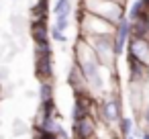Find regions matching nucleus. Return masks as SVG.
<instances>
[{"instance_id":"12","label":"nucleus","mask_w":149,"mask_h":139,"mask_svg":"<svg viewBox=\"0 0 149 139\" xmlns=\"http://www.w3.org/2000/svg\"><path fill=\"white\" fill-rule=\"evenodd\" d=\"M131 37L133 39H149V25H147V21L131 23Z\"/></svg>"},{"instance_id":"8","label":"nucleus","mask_w":149,"mask_h":139,"mask_svg":"<svg viewBox=\"0 0 149 139\" xmlns=\"http://www.w3.org/2000/svg\"><path fill=\"white\" fill-rule=\"evenodd\" d=\"M29 35L35 45L39 43H49V27L47 21H29Z\"/></svg>"},{"instance_id":"13","label":"nucleus","mask_w":149,"mask_h":139,"mask_svg":"<svg viewBox=\"0 0 149 139\" xmlns=\"http://www.w3.org/2000/svg\"><path fill=\"white\" fill-rule=\"evenodd\" d=\"M53 17L61 15V13H74V0H55L53 6H51Z\"/></svg>"},{"instance_id":"16","label":"nucleus","mask_w":149,"mask_h":139,"mask_svg":"<svg viewBox=\"0 0 149 139\" xmlns=\"http://www.w3.org/2000/svg\"><path fill=\"white\" fill-rule=\"evenodd\" d=\"M49 41H55V43H68V35L55 27L49 29Z\"/></svg>"},{"instance_id":"3","label":"nucleus","mask_w":149,"mask_h":139,"mask_svg":"<svg viewBox=\"0 0 149 139\" xmlns=\"http://www.w3.org/2000/svg\"><path fill=\"white\" fill-rule=\"evenodd\" d=\"M88 45L92 47L98 64L108 70V72H116V61L118 57L114 55V49H112V35H96V37H86Z\"/></svg>"},{"instance_id":"11","label":"nucleus","mask_w":149,"mask_h":139,"mask_svg":"<svg viewBox=\"0 0 149 139\" xmlns=\"http://www.w3.org/2000/svg\"><path fill=\"white\" fill-rule=\"evenodd\" d=\"M37 96H39V102H51V100H55V84L53 82H39Z\"/></svg>"},{"instance_id":"2","label":"nucleus","mask_w":149,"mask_h":139,"mask_svg":"<svg viewBox=\"0 0 149 139\" xmlns=\"http://www.w3.org/2000/svg\"><path fill=\"white\" fill-rule=\"evenodd\" d=\"M84 13L88 15H94V17H100L108 23H112L116 27V23L125 17V6L112 2V0H80V6Z\"/></svg>"},{"instance_id":"14","label":"nucleus","mask_w":149,"mask_h":139,"mask_svg":"<svg viewBox=\"0 0 149 139\" xmlns=\"http://www.w3.org/2000/svg\"><path fill=\"white\" fill-rule=\"evenodd\" d=\"M139 129L141 131H149V100H145L143 108L139 110Z\"/></svg>"},{"instance_id":"5","label":"nucleus","mask_w":149,"mask_h":139,"mask_svg":"<svg viewBox=\"0 0 149 139\" xmlns=\"http://www.w3.org/2000/svg\"><path fill=\"white\" fill-rule=\"evenodd\" d=\"M72 139H96L98 123L94 117H86L80 121H72Z\"/></svg>"},{"instance_id":"9","label":"nucleus","mask_w":149,"mask_h":139,"mask_svg":"<svg viewBox=\"0 0 149 139\" xmlns=\"http://www.w3.org/2000/svg\"><path fill=\"white\" fill-rule=\"evenodd\" d=\"M68 86L72 88V94H76V92H86V90H88V88H86V82H84V76H82V72L78 70L76 64H72L70 70H68Z\"/></svg>"},{"instance_id":"6","label":"nucleus","mask_w":149,"mask_h":139,"mask_svg":"<svg viewBox=\"0 0 149 139\" xmlns=\"http://www.w3.org/2000/svg\"><path fill=\"white\" fill-rule=\"evenodd\" d=\"M129 37H131V23L123 17L116 27H114V33H112V49H114V55L120 57L127 49V43H129Z\"/></svg>"},{"instance_id":"10","label":"nucleus","mask_w":149,"mask_h":139,"mask_svg":"<svg viewBox=\"0 0 149 139\" xmlns=\"http://www.w3.org/2000/svg\"><path fill=\"white\" fill-rule=\"evenodd\" d=\"M135 129H137V125H135V119L133 117H129V115H123L120 117V121L116 123V127L112 129L120 139H125V137H131L133 133H135Z\"/></svg>"},{"instance_id":"15","label":"nucleus","mask_w":149,"mask_h":139,"mask_svg":"<svg viewBox=\"0 0 149 139\" xmlns=\"http://www.w3.org/2000/svg\"><path fill=\"white\" fill-rule=\"evenodd\" d=\"M31 131V127L23 121V119H15V123H13V135L15 137H23V135H27Z\"/></svg>"},{"instance_id":"17","label":"nucleus","mask_w":149,"mask_h":139,"mask_svg":"<svg viewBox=\"0 0 149 139\" xmlns=\"http://www.w3.org/2000/svg\"><path fill=\"white\" fill-rule=\"evenodd\" d=\"M96 139H120V137H118L114 131H108V129H106L104 135H96Z\"/></svg>"},{"instance_id":"19","label":"nucleus","mask_w":149,"mask_h":139,"mask_svg":"<svg viewBox=\"0 0 149 139\" xmlns=\"http://www.w3.org/2000/svg\"><path fill=\"white\" fill-rule=\"evenodd\" d=\"M0 94H2V86H0Z\"/></svg>"},{"instance_id":"18","label":"nucleus","mask_w":149,"mask_h":139,"mask_svg":"<svg viewBox=\"0 0 149 139\" xmlns=\"http://www.w3.org/2000/svg\"><path fill=\"white\" fill-rule=\"evenodd\" d=\"M139 139H149V131H141V135H139Z\"/></svg>"},{"instance_id":"1","label":"nucleus","mask_w":149,"mask_h":139,"mask_svg":"<svg viewBox=\"0 0 149 139\" xmlns=\"http://www.w3.org/2000/svg\"><path fill=\"white\" fill-rule=\"evenodd\" d=\"M123 117V98L118 92H112V94H104L96 100V123L98 127H104L108 131H112L116 127V123L120 121Z\"/></svg>"},{"instance_id":"7","label":"nucleus","mask_w":149,"mask_h":139,"mask_svg":"<svg viewBox=\"0 0 149 139\" xmlns=\"http://www.w3.org/2000/svg\"><path fill=\"white\" fill-rule=\"evenodd\" d=\"M125 53L129 57H133V59L149 66V39H133V37H129Z\"/></svg>"},{"instance_id":"4","label":"nucleus","mask_w":149,"mask_h":139,"mask_svg":"<svg viewBox=\"0 0 149 139\" xmlns=\"http://www.w3.org/2000/svg\"><path fill=\"white\" fill-rule=\"evenodd\" d=\"M35 76L39 78V82H53L55 78L51 41L35 45Z\"/></svg>"}]
</instances>
